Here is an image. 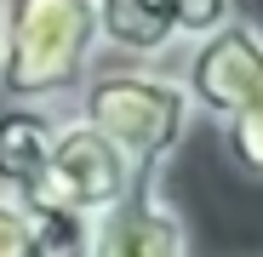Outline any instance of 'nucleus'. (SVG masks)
Returning a JSON list of instances; mask_svg holds the SVG:
<instances>
[{
    "label": "nucleus",
    "instance_id": "obj_3",
    "mask_svg": "<svg viewBox=\"0 0 263 257\" xmlns=\"http://www.w3.org/2000/svg\"><path fill=\"white\" fill-rule=\"evenodd\" d=\"M183 86L195 114L217 126V149L246 183H263V29L235 17L223 34L189 52Z\"/></svg>",
    "mask_w": 263,
    "mask_h": 257
},
{
    "label": "nucleus",
    "instance_id": "obj_2",
    "mask_svg": "<svg viewBox=\"0 0 263 257\" xmlns=\"http://www.w3.org/2000/svg\"><path fill=\"white\" fill-rule=\"evenodd\" d=\"M98 57V0H6V63H0L6 103L63 109L92 80Z\"/></svg>",
    "mask_w": 263,
    "mask_h": 257
},
{
    "label": "nucleus",
    "instance_id": "obj_4",
    "mask_svg": "<svg viewBox=\"0 0 263 257\" xmlns=\"http://www.w3.org/2000/svg\"><path fill=\"white\" fill-rule=\"evenodd\" d=\"M138 189V171L126 166V154L98 132V126H86L80 114L63 120V132L46 154V171H40V183L17 200H52V206H69V211H86V218H109L115 206L132 200Z\"/></svg>",
    "mask_w": 263,
    "mask_h": 257
},
{
    "label": "nucleus",
    "instance_id": "obj_9",
    "mask_svg": "<svg viewBox=\"0 0 263 257\" xmlns=\"http://www.w3.org/2000/svg\"><path fill=\"white\" fill-rule=\"evenodd\" d=\"M240 17V0H172V23H178V46H206Z\"/></svg>",
    "mask_w": 263,
    "mask_h": 257
},
{
    "label": "nucleus",
    "instance_id": "obj_7",
    "mask_svg": "<svg viewBox=\"0 0 263 257\" xmlns=\"http://www.w3.org/2000/svg\"><path fill=\"white\" fill-rule=\"evenodd\" d=\"M98 40H103V57L155 69L178 46L172 0H98Z\"/></svg>",
    "mask_w": 263,
    "mask_h": 257
},
{
    "label": "nucleus",
    "instance_id": "obj_5",
    "mask_svg": "<svg viewBox=\"0 0 263 257\" xmlns=\"http://www.w3.org/2000/svg\"><path fill=\"white\" fill-rule=\"evenodd\" d=\"M98 257H200L195 229L172 194L160 189V177L138 183L126 206H115L103 229H98Z\"/></svg>",
    "mask_w": 263,
    "mask_h": 257
},
{
    "label": "nucleus",
    "instance_id": "obj_10",
    "mask_svg": "<svg viewBox=\"0 0 263 257\" xmlns=\"http://www.w3.org/2000/svg\"><path fill=\"white\" fill-rule=\"evenodd\" d=\"M0 257H29L23 246V211L12 194H0Z\"/></svg>",
    "mask_w": 263,
    "mask_h": 257
},
{
    "label": "nucleus",
    "instance_id": "obj_11",
    "mask_svg": "<svg viewBox=\"0 0 263 257\" xmlns=\"http://www.w3.org/2000/svg\"><path fill=\"white\" fill-rule=\"evenodd\" d=\"M0 63H6V0H0Z\"/></svg>",
    "mask_w": 263,
    "mask_h": 257
},
{
    "label": "nucleus",
    "instance_id": "obj_1",
    "mask_svg": "<svg viewBox=\"0 0 263 257\" xmlns=\"http://www.w3.org/2000/svg\"><path fill=\"white\" fill-rule=\"evenodd\" d=\"M74 114L126 154V166L138 171V183L160 177L166 160L183 149L195 114V97L183 74H166V69H138V63H98L92 80L80 86Z\"/></svg>",
    "mask_w": 263,
    "mask_h": 257
},
{
    "label": "nucleus",
    "instance_id": "obj_8",
    "mask_svg": "<svg viewBox=\"0 0 263 257\" xmlns=\"http://www.w3.org/2000/svg\"><path fill=\"white\" fill-rule=\"evenodd\" d=\"M17 211H23L29 257H98V229H103L98 218L52 206V200H17Z\"/></svg>",
    "mask_w": 263,
    "mask_h": 257
},
{
    "label": "nucleus",
    "instance_id": "obj_6",
    "mask_svg": "<svg viewBox=\"0 0 263 257\" xmlns=\"http://www.w3.org/2000/svg\"><path fill=\"white\" fill-rule=\"evenodd\" d=\"M74 109L52 103H0V194H29L46 171V154Z\"/></svg>",
    "mask_w": 263,
    "mask_h": 257
}]
</instances>
